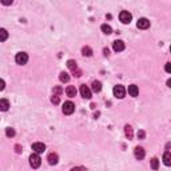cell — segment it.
Here are the masks:
<instances>
[{
  "label": "cell",
  "instance_id": "obj_1",
  "mask_svg": "<svg viewBox=\"0 0 171 171\" xmlns=\"http://www.w3.org/2000/svg\"><path fill=\"white\" fill-rule=\"evenodd\" d=\"M112 92H114V96L118 98V99H123V98L126 96V88L123 87V86H120V84L115 86L114 90H112Z\"/></svg>",
  "mask_w": 171,
  "mask_h": 171
},
{
  "label": "cell",
  "instance_id": "obj_2",
  "mask_svg": "<svg viewBox=\"0 0 171 171\" xmlns=\"http://www.w3.org/2000/svg\"><path fill=\"white\" fill-rule=\"evenodd\" d=\"M30 165L32 169H38L40 167V165H42V159H40L39 154H32V155L30 156Z\"/></svg>",
  "mask_w": 171,
  "mask_h": 171
},
{
  "label": "cell",
  "instance_id": "obj_3",
  "mask_svg": "<svg viewBox=\"0 0 171 171\" xmlns=\"http://www.w3.org/2000/svg\"><path fill=\"white\" fill-rule=\"evenodd\" d=\"M15 62L18 64H20V66H24V64L28 62V55L26 52H18L15 56Z\"/></svg>",
  "mask_w": 171,
  "mask_h": 171
},
{
  "label": "cell",
  "instance_id": "obj_4",
  "mask_svg": "<svg viewBox=\"0 0 171 171\" xmlns=\"http://www.w3.org/2000/svg\"><path fill=\"white\" fill-rule=\"evenodd\" d=\"M119 20L123 24H130V23H131V20H132V15L130 14L128 11H122L119 14Z\"/></svg>",
  "mask_w": 171,
  "mask_h": 171
},
{
  "label": "cell",
  "instance_id": "obj_5",
  "mask_svg": "<svg viewBox=\"0 0 171 171\" xmlns=\"http://www.w3.org/2000/svg\"><path fill=\"white\" fill-rule=\"evenodd\" d=\"M75 111V104L72 103V102H64L63 104V112L66 114V115H71V114H74Z\"/></svg>",
  "mask_w": 171,
  "mask_h": 171
},
{
  "label": "cell",
  "instance_id": "obj_6",
  "mask_svg": "<svg viewBox=\"0 0 171 171\" xmlns=\"http://www.w3.org/2000/svg\"><path fill=\"white\" fill-rule=\"evenodd\" d=\"M80 95H82L84 99H91V90H90L86 84H82L80 86Z\"/></svg>",
  "mask_w": 171,
  "mask_h": 171
},
{
  "label": "cell",
  "instance_id": "obj_7",
  "mask_svg": "<svg viewBox=\"0 0 171 171\" xmlns=\"http://www.w3.org/2000/svg\"><path fill=\"white\" fill-rule=\"evenodd\" d=\"M136 27L140 28V30H147V28L150 27V20L146 19V18H140L136 23Z\"/></svg>",
  "mask_w": 171,
  "mask_h": 171
},
{
  "label": "cell",
  "instance_id": "obj_8",
  "mask_svg": "<svg viewBox=\"0 0 171 171\" xmlns=\"http://www.w3.org/2000/svg\"><path fill=\"white\" fill-rule=\"evenodd\" d=\"M32 150H34L36 154H42V152L46 151V144L40 143V142H36V143L32 144Z\"/></svg>",
  "mask_w": 171,
  "mask_h": 171
},
{
  "label": "cell",
  "instance_id": "obj_9",
  "mask_svg": "<svg viewBox=\"0 0 171 171\" xmlns=\"http://www.w3.org/2000/svg\"><path fill=\"white\" fill-rule=\"evenodd\" d=\"M134 155H135V158L138 161H142L144 158V155H146V152H144V150H143V147H135L134 148Z\"/></svg>",
  "mask_w": 171,
  "mask_h": 171
},
{
  "label": "cell",
  "instance_id": "obj_10",
  "mask_svg": "<svg viewBox=\"0 0 171 171\" xmlns=\"http://www.w3.org/2000/svg\"><path fill=\"white\" fill-rule=\"evenodd\" d=\"M124 42L123 40H115V42L112 43V48H114V51L115 52H120V51H123L124 50Z\"/></svg>",
  "mask_w": 171,
  "mask_h": 171
},
{
  "label": "cell",
  "instance_id": "obj_11",
  "mask_svg": "<svg viewBox=\"0 0 171 171\" xmlns=\"http://www.w3.org/2000/svg\"><path fill=\"white\" fill-rule=\"evenodd\" d=\"M47 161H48V163H50L51 166L56 165V163H58V161H59V156H58V154H55V152H51L50 155H48Z\"/></svg>",
  "mask_w": 171,
  "mask_h": 171
},
{
  "label": "cell",
  "instance_id": "obj_12",
  "mask_svg": "<svg viewBox=\"0 0 171 171\" xmlns=\"http://www.w3.org/2000/svg\"><path fill=\"white\" fill-rule=\"evenodd\" d=\"M128 94L131 95L132 98H135L139 95V88H138V86L135 84H131V86H128Z\"/></svg>",
  "mask_w": 171,
  "mask_h": 171
},
{
  "label": "cell",
  "instance_id": "obj_13",
  "mask_svg": "<svg viewBox=\"0 0 171 171\" xmlns=\"http://www.w3.org/2000/svg\"><path fill=\"white\" fill-rule=\"evenodd\" d=\"M66 94H67V96L74 98L76 94H78V90L75 88V86H68V87L66 88Z\"/></svg>",
  "mask_w": 171,
  "mask_h": 171
},
{
  "label": "cell",
  "instance_id": "obj_14",
  "mask_svg": "<svg viewBox=\"0 0 171 171\" xmlns=\"http://www.w3.org/2000/svg\"><path fill=\"white\" fill-rule=\"evenodd\" d=\"M91 88L94 92H100L102 91V83L99 80H94L92 84H91Z\"/></svg>",
  "mask_w": 171,
  "mask_h": 171
},
{
  "label": "cell",
  "instance_id": "obj_15",
  "mask_svg": "<svg viewBox=\"0 0 171 171\" xmlns=\"http://www.w3.org/2000/svg\"><path fill=\"white\" fill-rule=\"evenodd\" d=\"M10 108V102L7 99H0V111H7Z\"/></svg>",
  "mask_w": 171,
  "mask_h": 171
},
{
  "label": "cell",
  "instance_id": "obj_16",
  "mask_svg": "<svg viewBox=\"0 0 171 171\" xmlns=\"http://www.w3.org/2000/svg\"><path fill=\"white\" fill-rule=\"evenodd\" d=\"M8 39V32L4 28H0V42H6Z\"/></svg>",
  "mask_w": 171,
  "mask_h": 171
},
{
  "label": "cell",
  "instance_id": "obj_17",
  "mask_svg": "<svg viewBox=\"0 0 171 171\" xmlns=\"http://www.w3.org/2000/svg\"><path fill=\"white\" fill-rule=\"evenodd\" d=\"M163 161H165V165H166V166H170V165H171V154H170V151H166V152H165Z\"/></svg>",
  "mask_w": 171,
  "mask_h": 171
},
{
  "label": "cell",
  "instance_id": "obj_18",
  "mask_svg": "<svg viewBox=\"0 0 171 171\" xmlns=\"http://www.w3.org/2000/svg\"><path fill=\"white\" fill-rule=\"evenodd\" d=\"M100 28H102V31H103L106 35H110V34H112V28L110 27L108 24H102V27H100Z\"/></svg>",
  "mask_w": 171,
  "mask_h": 171
},
{
  "label": "cell",
  "instance_id": "obj_19",
  "mask_svg": "<svg viewBox=\"0 0 171 171\" xmlns=\"http://www.w3.org/2000/svg\"><path fill=\"white\" fill-rule=\"evenodd\" d=\"M59 79H60V82H63V83H67L68 80H70V75H68L67 72H60V76H59Z\"/></svg>",
  "mask_w": 171,
  "mask_h": 171
},
{
  "label": "cell",
  "instance_id": "obj_20",
  "mask_svg": "<svg viewBox=\"0 0 171 171\" xmlns=\"http://www.w3.org/2000/svg\"><path fill=\"white\" fill-rule=\"evenodd\" d=\"M82 54L84 55V56H91L92 55V50L90 47H83L82 48Z\"/></svg>",
  "mask_w": 171,
  "mask_h": 171
},
{
  "label": "cell",
  "instance_id": "obj_21",
  "mask_svg": "<svg viewBox=\"0 0 171 171\" xmlns=\"http://www.w3.org/2000/svg\"><path fill=\"white\" fill-rule=\"evenodd\" d=\"M124 128H126V130H124V131H126V136H127L128 139H131V138H132V130H131V126H126Z\"/></svg>",
  "mask_w": 171,
  "mask_h": 171
},
{
  "label": "cell",
  "instance_id": "obj_22",
  "mask_svg": "<svg viewBox=\"0 0 171 171\" xmlns=\"http://www.w3.org/2000/svg\"><path fill=\"white\" fill-rule=\"evenodd\" d=\"M67 67L70 68V70L75 71L76 70V62H75V60H68V62H67Z\"/></svg>",
  "mask_w": 171,
  "mask_h": 171
},
{
  "label": "cell",
  "instance_id": "obj_23",
  "mask_svg": "<svg viewBox=\"0 0 171 171\" xmlns=\"http://www.w3.org/2000/svg\"><path fill=\"white\" fill-rule=\"evenodd\" d=\"M6 135H7L8 138H12V136H15V130H14V128H11V127L6 128Z\"/></svg>",
  "mask_w": 171,
  "mask_h": 171
},
{
  "label": "cell",
  "instance_id": "obj_24",
  "mask_svg": "<svg viewBox=\"0 0 171 171\" xmlns=\"http://www.w3.org/2000/svg\"><path fill=\"white\" fill-rule=\"evenodd\" d=\"M151 167L154 170H158V167H159V161H158L156 158H154V159L151 161Z\"/></svg>",
  "mask_w": 171,
  "mask_h": 171
},
{
  "label": "cell",
  "instance_id": "obj_25",
  "mask_svg": "<svg viewBox=\"0 0 171 171\" xmlns=\"http://www.w3.org/2000/svg\"><path fill=\"white\" fill-rule=\"evenodd\" d=\"M62 92H63L62 87H59V86H56V87H54V94H55V95H60Z\"/></svg>",
  "mask_w": 171,
  "mask_h": 171
},
{
  "label": "cell",
  "instance_id": "obj_26",
  "mask_svg": "<svg viewBox=\"0 0 171 171\" xmlns=\"http://www.w3.org/2000/svg\"><path fill=\"white\" fill-rule=\"evenodd\" d=\"M51 102H52V103H54V104H58V103H59V102H60V99H59V96H58V95H54V96H52V98H51Z\"/></svg>",
  "mask_w": 171,
  "mask_h": 171
},
{
  "label": "cell",
  "instance_id": "obj_27",
  "mask_svg": "<svg viewBox=\"0 0 171 171\" xmlns=\"http://www.w3.org/2000/svg\"><path fill=\"white\" fill-rule=\"evenodd\" d=\"M0 2H2V4H3V6H11L14 0H0Z\"/></svg>",
  "mask_w": 171,
  "mask_h": 171
},
{
  "label": "cell",
  "instance_id": "obj_28",
  "mask_svg": "<svg viewBox=\"0 0 171 171\" xmlns=\"http://www.w3.org/2000/svg\"><path fill=\"white\" fill-rule=\"evenodd\" d=\"M4 88H6V82L3 79H0V91H3Z\"/></svg>",
  "mask_w": 171,
  "mask_h": 171
},
{
  "label": "cell",
  "instance_id": "obj_29",
  "mask_svg": "<svg viewBox=\"0 0 171 171\" xmlns=\"http://www.w3.org/2000/svg\"><path fill=\"white\" fill-rule=\"evenodd\" d=\"M144 135H146V134H144V131H142V130H140V131H138V138H140V139H143V138H144Z\"/></svg>",
  "mask_w": 171,
  "mask_h": 171
},
{
  "label": "cell",
  "instance_id": "obj_30",
  "mask_svg": "<svg viewBox=\"0 0 171 171\" xmlns=\"http://www.w3.org/2000/svg\"><path fill=\"white\" fill-rule=\"evenodd\" d=\"M166 71H167L169 74H170V71H171L170 70V63H166Z\"/></svg>",
  "mask_w": 171,
  "mask_h": 171
},
{
  "label": "cell",
  "instance_id": "obj_31",
  "mask_svg": "<svg viewBox=\"0 0 171 171\" xmlns=\"http://www.w3.org/2000/svg\"><path fill=\"white\" fill-rule=\"evenodd\" d=\"M108 54H110L108 48H104V55H106V56H108Z\"/></svg>",
  "mask_w": 171,
  "mask_h": 171
}]
</instances>
